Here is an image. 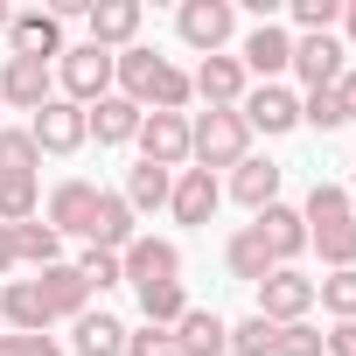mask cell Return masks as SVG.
<instances>
[{"label":"cell","mask_w":356,"mask_h":356,"mask_svg":"<svg viewBox=\"0 0 356 356\" xmlns=\"http://www.w3.org/2000/svg\"><path fill=\"white\" fill-rule=\"evenodd\" d=\"M342 35L356 42V0H342ZM349 42H342V49H349Z\"/></svg>","instance_id":"7bdbcfd3"},{"label":"cell","mask_w":356,"mask_h":356,"mask_svg":"<svg viewBox=\"0 0 356 356\" xmlns=\"http://www.w3.org/2000/svg\"><path fill=\"white\" fill-rule=\"evenodd\" d=\"M245 154H252V126L238 112H196L189 119V161L196 168L217 175V168H238Z\"/></svg>","instance_id":"7a4b0ae2"},{"label":"cell","mask_w":356,"mask_h":356,"mask_svg":"<svg viewBox=\"0 0 356 356\" xmlns=\"http://www.w3.org/2000/svg\"><path fill=\"white\" fill-rule=\"evenodd\" d=\"M126 356H182V349H175L168 328H140V335H126Z\"/></svg>","instance_id":"f35d334b"},{"label":"cell","mask_w":356,"mask_h":356,"mask_svg":"<svg viewBox=\"0 0 356 356\" xmlns=\"http://www.w3.org/2000/svg\"><path fill=\"white\" fill-rule=\"evenodd\" d=\"M42 147L29 140V126H0V175H35Z\"/></svg>","instance_id":"4dcf8cb0"},{"label":"cell","mask_w":356,"mask_h":356,"mask_svg":"<svg viewBox=\"0 0 356 356\" xmlns=\"http://www.w3.org/2000/svg\"><path fill=\"white\" fill-rule=\"evenodd\" d=\"M35 293H42L49 321H77V314H91V286L77 280V266H42V273H35Z\"/></svg>","instance_id":"e0dca14e"},{"label":"cell","mask_w":356,"mask_h":356,"mask_svg":"<svg viewBox=\"0 0 356 356\" xmlns=\"http://www.w3.org/2000/svg\"><path fill=\"white\" fill-rule=\"evenodd\" d=\"M140 314H147V328H175V321L189 314L182 280H154V286H140Z\"/></svg>","instance_id":"f1b7e54d"},{"label":"cell","mask_w":356,"mask_h":356,"mask_svg":"<svg viewBox=\"0 0 356 356\" xmlns=\"http://www.w3.org/2000/svg\"><path fill=\"white\" fill-rule=\"evenodd\" d=\"M29 140L42 147V154H77L91 133H84V105H70V98H49L35 119H29Z\"/></svg>","instance_id":"30bf717a"},{"label":"cell","mask_w":356,"mask_h":356,"mask_svg":"<svg viewBox=\"0 0 356 356\" xmlns=\"http://www.w3.org/2000/svg\"><path fill=\"white\" fill-rule=\"evenodd\" d=\"M321 356H356V321H335L321 335Z\"/></svg>","instance_id":"ab89813d"},{"label":"cell","mask_w":356,"mask_h":356,"mask_svg":"<svg viewBox=\"0 0 356 356\" xmlns=\"http://www.w3.org/2000/svg\"><path fill=\"white\" fill-rule=\"evenodd\" d=\"M140 119H147V112H140L133 98H119V91L98 98V105H84V133H91L98 147H126V140L140 133Z\"/></svg>","instance_id":"ac0fdd59"},{"label":"cell","mask_w":356,"mask_h":356,"mask_svg":"<svg viewBox=\"0 0 356 356\" xmlns=\"http://www.w3.org/2000/svg\"><path fill=\"white\" fill-rule=\"evenodd\" d=\"M56 84H63L70 105H98V98H112V49H98V42L63 49V56H56Z\"/></svg>","instance_id":"3957f363"},{"label":"cell","mask_w":356,"mask_h":356,"mask_svg":"<svg viewBox=\"0 0 356 356\" xmlns=\"http://www.w3.org/2000/svg\"><path fill=\"white\" fill-rule=\"evenodd\" d=\"M0 321H8L15 335H49V307H42L35 280H8L0 286Z\"/></svg>","instance_id":"603a6c76"},{"label":"cell","mask_w":356,"mask_h":356,"mask_svg":"<svg viewBox=\"0 0 356 356\" xmlns=\"http://www.w3.org/2000/svg\"><path fill=\"white\" fill-rule=\"evenodd\" d=\"M77 280H84L91 293H105V286H119V280H126V266H119V252H98V245H84V259H77Z\"/></svg>","instance_id":"d6a6232c"},{"label":"cell","mask_w":356,"mask_h":356,"mask_svg":"<svg viewBox=\"0 0 356 356\" xmlns=\"http://www.w3.org/2000/svg\"><path fill=\"white\" fill-rule=\"evenodd\" d=\"M175 29H182V42H189V49L224 56V42H231V29H238V8H231V0H182Z\"/></svg>","instance_id":"52a82bcc"},{"label":"cell","mask_w":356,"mask_h":356,"mask_svg":"<svg viewBox=\"0 0 356 356\" xmlns=\"http://www.w3.org/2000/svg\"><path fill=\"white\" fill-rule=\"evenodd\" d=\"M238 119L252 126V133H293L300 126V98L286 91V84H259V91H245V105H238Z\"/></svg>","instance_id":"7c38bea8"},{"label":"cell","mask_w":356,"mask_h":356,"mask_svg":"<svg viewBox=\"0 0 356 356\" xmlns=\"http://www.w3.org/2000/svg\"><path fill=\"white\" fill-rule=\"evenodd\" d=\"M0 356H63L56 335H0Z\"/></svg>","instance_id":"74e56055"},{"label":"cell","mask_w":356,"mask_h":356,"mask_svg":"<svg viewBox=\"0 0 356 356\" xmlns=\"http://www.w3.org/2000/svg\"><path fill=\"white\" fill-rule=\"evenodd\" d=\"M300 126H314V133H335V126H349V119H342L335 91H307V98H300Z\"/></svg>","instance_id":"d590c367"},{"label":"cell","mask_w":356,"mask_h":356,"mask_svg":"<svg viewBox=\"0 0 356 356\" xmlns=\"http://www.w3.org/2000/svg\"><path fill=\"white\" fill-rule=\"evenodd\" d=\"M84 22H91V42L119 56V49H133V35H140V0H91Z\"/></svg>","instance_id":"d6986e66"},{"label":"cell","mask_w":356,"mask_h":356,"mask_svg":"<svg viewBox=\"0 0 356 356\" xmlns=\"http://www.w3.org/2000/svg\"><path fill=\"white\" fill-rule=\"evenodd\" d=\"M168 189H175V175L168 168H154V161H140V168H126V210L140 217V210H168Z\"/></svg>","instance_id":"4316f807"},{"label":"cell","mask_w":356,"mask_h":356,"mask_svg":"<svg viewBox=\"0 0 356 356\" xmlns=\"http://www.w3.org/2000/svg\"><path fill=\"white\" fill-rule=\"evenodd\" d=\"M15 266H22V259H15V231H8V224H0V280H8Z\"/></svg>","instance_id":"b9f144b4"},{"label":"cell","mask_w":356,"mask_h":356,"mask_svg":"<svg viewBox=\"0 0 356 356\" xmlns=\"http://www.w3.org/2000/svg\"><path fill=\"white\" fill-rule=\"evenodd\" d=\"M0 29H8V0H0Z\"/></svg>","instance_id":"ee69618b"},{"label":"cell","mask_w":356,"mask_h":356,"mask_svg":"<svg viewBox=\"0 0 356 356\" xmlns=\"http://www.w3.org/2000/svg\"><path fill=\"white\" fill-rule=\"evenodd\" d=\"M238 63H245V77L259 70V77L273 84L280 70H293V35H286L280 22H259V29L245 35V49H238Z\"/></svg>","instance_id":"2e32d148"},{"label":"cell","mask_w":356,"mask_h":356,"mask_svg":"<svg viewBox=\"0 0 356 356\" xmlns=\"http://www.w3.org/2000/svg\"><path fill=\"white\" fill-rule=\"evenodd\" d=\"M56 77H49V63H35V56H8L0 63V98L8 105H22V112H42L56 91H49Z\"/></svg>","instance_id":"9a60e30c"},{"label":"cell","mask_w":356,"mask_h":356,"mask_svg":"<svg viewBox=\"0 0 356 356\" xmlns=\"http://www.w3.org/2000/svg\"><path fill=\"white\" fill-rule=\"evenodd\" d=\"M217 203H224V189H217V175H210V168H182V175H175V189H168L175 224H210Z\"/></svg>","instance_id":"5bb4252c"},{"label":"cell","mask_w":356,"mask_h":356,"mask_svg":"<svg viewBox=\"0 0 356 356\" xmlns=\"http://www.w3.org/2000/svg\"><path fill=\"white\" fill-rule=\"evenodd\" d=\"M168 335H175V349H182V356H224V349H231V321L210 314V307H189Z\"/></svg>","instance_id":"ffe728a7"},{"label":"cell","mask_w":356,"mask_h":356,"mask_svg":"<svg viewBox=\"0 0 356 356\" xmlns=\"http://www.w3.org/2000/svg\"><path fill=\"white\" fill-rule=\"evenodd\" d=\"M126 335L133 328L119 314H105V307L98 314H77V356H126Z\"/></svg>","instance_id":"484cf974"},{"label":"cell","mask_w":356,"mask_h":356,"mask_svg":"<svg viewBox=\"0 0 356 356\" xmlns=\"http://www.w3.org/2000/svg\"><path fill=\"white\" fill-rule=\"evenodd\" d=\"M189 91H196L210 112H238L252 84H245V63H238V56H203L196 77H189Z\"/></svg>","instance_id":"9c48e42d"},{"label":"cell","mask_w":356,"mask_h":356,"mask_svg":"<svg viewBox=\"0 0 356 356\" xmlns=\"http://www.w3.org/2000/svg\"><path fill=\"white\" fill-rule=\"evenodd\" d=\"M8 49H15V56H35V63H56V56H63V22H56L49 8L8 15Z\"/></svg>","instance_id":"8fae6325"},{"label":"cell","mask_w":356,"mask_h":356,"mask_svg":"<svg viewBox=\"0 0 356 356\" xmlns=\"http://www.w3.org/2000/svg\"><path fill=\"white\" fill-rule=\"evenodd\" d=\"M342 22V0H293V29L300 35H328Z\"/></svg>","instance_id":"e575fe53"},{"label":"cell","mask_w":356,"mask_h":356,"mask_svg":"<svg viewBox=\"0 0 356 356\" xmlns=\"http://www.w3.org/2000/svg\"><path fill=\"white\" fill-rule=\"evenodd\" d=\"M224 266H231V280H252V286H259V280H266V273H273L280 259H273V245H266V238H259V231L245 224V231H238V238L224 245Z\"/></svg>","instance_id":"d4e9b609"},{"label":"cell","mask_w":356,"mask_h":356,"mask_svg":"<svg viewBox=\"0 0 356 356\" xmlns=\"http://www.w3.org/2000/svg\"><path fill=\"white\" fill-rule=\"evenodd\" d=\"M273 356H321V328L314 321H286L273 335Z\"/></svg>","instance_id":"8d00e7d4"},{"label":"cell","mask_w":356,"mask_h":356,"mask_svg":"<svg viewBox=\"0 0 356 356\" xmlns=\"http://www.w3.org/2000/svg\"><path fill=\"white\" fill-rule=\"evenodd\" d=\"M314 300H321L335 321H356V266H349V273H328V280H314Z\"/></svg>","instance_id":"1f68e13d"},{"label":"cell","mask_w":356,"mask_h":356,"mask_svg":"<svg viewBox=\"0 0 356 356\" xmlns=\"http://www.w3.org/2000/svg\"><path fill=\"white\" fill-rule=\"evenodd\" d=\"M42 217V182L35 175H0V224H29Z\"/></svg>","instance_id":"f546056e"},{"label":"cell","mask_w":356,"mask_h":356,"mask_svg":"<svg viewBox=\"0 0 356 356\" xmlns=\"http://www.w3.org/2000/svg\"><path fill=\"white\" fill-rule=\"evenodd\" d=\"M98 182H84V175H70V182H56L49 189V203H42V224L56 231V238H91V224H98Z\"/></svg>","instance_id":"277c9868"},{"label":"cell","mask_w":356,"mask_h":356,"mask_svg":"<svg viewBox=\"0 0 356 356\" xmlns=\"http://www.w3.org/2000/svg\"><path fill=\"white\" fill-rule=\"evenodd\" d=\"M307 307H314V280H307V273H293V266H273V273L259 280V314H266L273 328H286V321H307Z\"/></svg>","instance_id":"8992f818"},{"label":"cell","mask_w":356,"mask_h":356,"mask_svg":"<svg viewBox=\"0 0 356 356\" xmlns=\"http://www.w3.org/2000/svg\"><path fill=\"white\" fill-rule=\"evenodd\" d=\"M335 105H342V119H356V63L342 70V84H335Z\"/></svg>","instance_id":"60d3db41"},{"label":"cell","mask_w":356,"mask_h":356,"mask_svg":"<svg viewBox=\"0 0 356 356\" xmlns=\"http://www.w3.org/2000/svg\"><path fill=\"white\" fill-rule=\"evenodd\" d=\"M119 266H126V280H133V286L182 280V245H175V238H133V245L119 252Z\"/></svg>","instance_id":"4fadbf2b"},{"label":"cell","mask_w":356,"mask_h":356,"mask_svg":"<svg viewBox=\"0 0 356 356\" xmlns=\"http://www.w3.org/2000/svg\"><path fill=\"white\" fill-rule=\"evenodd\" d=\"M252 231H259V238H266V245H273V259H280V266H286V259H300V252H307V224H300V210H293V203H266V210H259V224H252Z\"/></svg>","instance_id":"44dd1931"},{"label":"cell","mask_w":356,"mask_h":356,"mask_svg":"<svg viewBox=\"0 0 356 356\" xmlns=\"http://www.w3.org/2000/svg\"><path fill=\"white\" fill-rule=\"evenodd\" d=\"M8 231H15V259H22V266H35V273H42V266H63V238H56L42 217L8 224Z\"/></svg>","instance_id":"83f0119b"},{"label":"cell","mask_w":356,"mask_h":356,"mask_svg":"<svg viewBox=\"0 0 356 356\" xmlns=\"http://www.w3.org/2000/svg\"><path fill=\"white\" fill-rule=\"evenodd\" d=\"M273 321L266 314H245V321H231V356H273Z\"/></svg>","instance_id":"836d02e7"},{"label":"cell","mask_w":356,"mask_h":356,"mask_svg":"<svg viewBox=\"0 0 356 356\" xmlns=\"http://www.w3.org/2000/svg\"><path fill=\"white\" fill-rule=\"evenodd\" d=\"M349 210H356V196H349Z\"/></svg>","instance_id":"f6af8a7d"},{"label":"cell","mask_w":356,"mask_h":356,"mask_svg":"<svg viewBox=\"0 0 356 356\" xmlns=\"http://www.w3.org/2000/svg\"><path fill=\"white\" fill-rule=\"evenodd\" d=\"M231 196L259 217L266 203H280V161H259V154H245L238 168H231Z\"/></svg>","instance_id":"7402d4cb"},{"label":"cell","mask_w":356,"mask_h":356,"mask_svg":"<svg viewBox=\"0 0 356 356\" xmlns=\"http://www.w3.org/2000/svg\"><path fill=\"white\" fill-rule=\"evenodd\" d=\"M112 84H119V98H133L140 112H147V105H154V112H182V105L196 98V91H189V70H175L161 49H140V42L112 56Z\"/></svg>","instance_id":"6da1fadb"},{"label":"cell","mask_w":356,"mask_h":356,"mask_svg":"<svg viewBox=\"0 0 356 356\" xmlns=\"http://www.w3.org/2000/svg\"><path fill=\"white\" fill-rule=\"evenodd\" d=\"M342 70H349L342 35H293V77H300L307 91H335Z\"/></svg>","instance_id":"ba28073f"},{"label":"cell","mask_w":356,"mask_h":356,"mask_svg":"<svg viewBox=\"0 0 356 356\" xmlns=\"http://www.w3.org/2000/svg\"><path fill=\"white\" fill-rule=\"evenodd\" d=\"M133 238H140V231H133L126 196H112V189H105V196H98V224H91V238H84V245H98V252H126Z\"/></svg>","instance_id":"cb8c5ba5"},{"label":"cell","mask_w":356,"mask_h":356,"mask_svg":"<svg viewBox=\"0 0 356 356\" xmlns=\"http://www.w3.org/2000/svg\"><path fill=\"white\" fill-rule=\"evenodd\" d=\"M133 147H140V161L182 175V161H189V112H147L140 133H133Z\"/></svg>","instance_id":"5b68a950"}]
</instances>
